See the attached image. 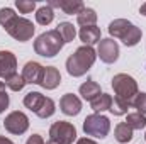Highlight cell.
Instances as JSON below:
<instances>
[{
    "label": "cell",
    "instance_id": "e0dca14e",
    "mask_svg": "<svg viewBox=\"0 0 146 144\" xmlns=\"http://www.w3.org/2000/svg\"><path fill=\"white\" fill-rule=\"evenodd\" d=\"M76 24L80 27H88V26H95L97 24V12L90 7H85L78 15H76Z\"/></svg>",
    "mask_w": 146,
    "mask_h": 144
},
{
    "label": "cell",
    "instance_id": "ba28073f",
    "mask_svg": "<svg viewBox=\"0 0 146 144\" xmlns=\"http://www.w3.org/2000/svg\"><path fill=\"white\" fill-rule=\"evenodd\" d=\"M97 56L100 58V61H104L107 65L115 63L117 58H119V44H117V41H114L112 37L100 39L99 48H97Z\"/></svg>",
    "mask_w": 146,
    "mask_h": 144
},
{
    "label": "cell",
    "instance_id": "7402d4cb",
    "mask_svg": "<svg viewBox=\"0 0 146 144\" xmlns=\"http://www.w3.org/2000/svg\"><path fill=\"white\" fill-rule=\"evenodd\" d=\"M126 124L133 129V131H141L146 127V115L139 114V112H131L126 117Z\"/></svg>",
    "mask_w": 146,
    "mask_h": 144
},
{
    "label": "cell",
    "instance_id": "f546056e",
    "mask_svg": "<svg viewBox=\"0 0 146 144\" xmlns=\"http://www.w3.org/2000/svg\"><path fill=\"white\" fill-rule=\"evenodd\" d=\"M133 107L136 108V112L146 115V93L145 92H139V93L136 95V98H134V102H133Z\"/></svg>",
    "mask_w": 146,
    "mask_h": 144
},
{
    "label": "cell",
    "instance_id": "cb8c5ba5",
    "mask_svg": "<svg viewBox=\"0 0 146 144\" xmlns=\"http://www.w3.org/2000/svg\"><path fill=\"white\" fill-rule=\"evenodd\" d=\"M3 83H5V87L7 88H10L12 92H21L27 83H26V80L22 78V75H19V73H15V75H12V76H9L7 80H3Z\"/></svg>",
    "mask_w": 146,
    "mask_h": 144
},
{
    "label": "cell",
    "instance_id": "83f0119b",
    "mask_svg": "<svg viewBox=\"0 0 146 144\" xmlns=\"http://www.w3.org/2000/svg\"><path fill=\"white\" fill-rule=\"evenodd\" d=\"M15 17H17V14L14 12V9H10V7H3V9H0V26H2V27L9 26L10 20L15 19Z\"/></svg>",
    "mask_w": 146,
    "mask_h": 144
},
{
    "label": "cell",
    "instance_id": "9c48e42d",
    "mask_svg": "<svg viewBox=\"0 0 146 144\" xmlns=\"http://www.w3.org/2000/svg\"><path fill=\"white\" fill-rule=\"evenodd\" d=\"M42 75H44V66L37 61H27L22 68V78L26 80V83L31 85H41Z\"/></svg>",
    "mask_w": 146,
    "mask_h": 144
},
{
    "label": "cell",
    "instance_id": "4fadbf2b",
    "mask_svg": "<svg viewBox=\"0 0 146 144\" xmlns=\"http://www.w3.org/2000/svg\"><path fill=\"white\" fill-rule=\"evenodd\" d=\"M61 83V75L58 71V68L54 66H44V75H42V81L41 87L46 90H54L58 88Z\"/></svg>",
    "mask_w": 146,
    "mask_h": 144
},
{
    "label": "cell",
    "instance_id": "ffe728a7",
    "mask_svg": "<svg viewBox=\"0 0 146 144\" xmlns=\"http://www.w3.org/2000/svg\"><path fill=\"white\" fill-rule=\"evenodd\" d=\"M60 9L66 14V15H78L83 9H85V5H83V2L82 0H60Z\"/></svg>",
    "mask_w": 146,
    "mask_h": 144
},
{
    "label": "cell",
    "instance_id": "30bf717a",
    "mask_svg": "<svg viewBox=\"0 0 146 144\" xmlns=\"http://www.w3.org/2000/svg\"><path fill=\"white\" fill-rule=\"evenodd\" d=\"M17 73V58L12 51H0V78L7 80Z\"/></svg>",
    "mask_w": 146,
    "mask_h": 144
},
{
    "label": "cell",
    "instance_id": "4316f807",
    "mask_svg": "<svg viewBox=\"0 0 146 144\" xmlns=\"http://www.w3.org/2000/svg\"><path fill=\"white\" fill-rule=\"evenodd\" d=\"M54 112H56V104H54V100H53V98H49V97H46V100H44L42 107H41V110L37 112L36 115L39 117V119H49Z\"/></svg>",
    "mask_w": 146,
    "mask_h": 144
},
{
    "label": "cell",
    "instance_id": "2e32d148",
    "mask_svg": "<svg viewBox=\"0 0 146 144\" xmlns=\"http://www.w3.org/2000/svg\"><path fill=\"white\" fill-rule=\"evenodd\" d=\"M44 100H46V97L42 93H39V92H29L24 97V105H26V108H29L31 112L37 114L41 110V107H42Z\"/></svg>",
    "mask_w": 146,
    "mask_h": 144
},
{
    "label": "cell",
    "instance_id": "3957f363",
    "mask_svg": "<svg viewBox=\"0 0 146 144\" xmlns=\"http://www.w3.org/2000/svg\"><path fill=\"white\" fill-rule=\"evenodd\" d=\"M110 85H112V88H114L115 98H121V100L127 102V104L133 107V102H134L136 95L139 93L138 81H136L131 75H127V73H117V75H114Z\"/></svg>",
    "mask_w": 146,
    "mask_h": 144
},
{
    "label": "cell",
    "instance_id": "8992f818",
    "mask_svg": "<svg viewBox=\"0 0 146 144\" xmlns=\"http://www.w3.org/2000/svg\"><path fill=\"white\" fill-rule=\"evenodd\" d=\"M49 139L60 144H73L76 141V129L72 122L58 120L49 127Z\"/></svg>",
    "mask_w": 146,
    "mask_h": 144
},
{
    "label": "cell",
    "instance_id": "ac0fdd59",
    "mask_svg": "<svg viewBox=\"0 0 146 144\" xmlns=\"http://www.w3.org/2000/svg\"><path fill=\"white\" fill-rule=\"evenodd\" d=\"M110 105H112V95H109V93H100L97 98H94L90 102V107L95 114H102V112L109 110Z\"/></svg>",
    "mask_w": 146,
    "mask_h": 144
},
{
    "label": "cell",
    "instance_id": "7a4b0ae2",
    "mask_svg": "<svg viewBox=\"0 0 146 144\" xmlns=\"http://www.w3.org/2000/svg\"><path fill=\"white\" fill-rule=\"evenodd\" d=\"M63 46H65V41L56 29L42 32L34 41V51H36V54L42 56V58H54L63 49Z\"/></svg>",
    "mask_w": 146,
    "mask_h": 144
},
{
    "label": "cell",
    "instance_id": "52a82bcc",
    "mask_svg": "<svg viewBox=\"0 0 146 144\" xmlns=\"http://www.w3.org/2000/svg\"><path fill=\"white\" fill-rule=\"evenodd\" d=\"M3 127H5L7 132H10L14 136H22L29 129V117L21 110H14L5 117Z\"/></svg>",
    "mask_w": 146,
    "mask_h": 144
},
{
    "label": "cell",
    "instance_id": "f1b7e54d",
    "mask_svg": "<svg viewBox=\"0 0 146 144\" xmlns=\"http://www.w3.org/2000/svg\"><path fill=\"white\" fill-rule=\"evenodd\" d=\"M15 7L19 9L21 14H31L36 9V2L34 0H15Z\"/></svg>",
    "mask_w": 146,
    "mask_h": 144
},
{
    "label": "cell",
    "instance_id": "5b68a950",
    "mask_svg": "<svg viewBox=\"0 0 146 144\" xmlns=\"http://www.w3.org/2000/svg\"><path fill=\"white\" fill-rule=\"evenodd\" d=\"M3 29L7 31L9 36L14 37V39L19 41V42H26V41L33 39L34 31H36L34 24H33L29 19H26V17H19V15H17L15 19H12L10 24L5 26Z\"/></svg>",
    "mask_w": 146,
    "mask_h": 144
},
{
    "label": "cell",
    "instance_id": "7c38bea8",
    "mask_svg": "<svg viewBox=\"0 0 146 144\" xmlns=\"http://www.w3.org/2000/svg\"><path fill=\"white\" fill-rule=\"evenodd\" d=\"M133 26L134 24L131 20H127V19H114L109 24V34L112 39H121L122 41Z\"/></svg>",
    "mask_w": 146,
    "mask_h": 144
},
{
    "label": "cell",
    "instance_id": "9a60e30c",
    "mask_svg": "<svg viewBox=\"0 0 146 144\" xmlns=\"http://www.w3.org/2000/svg\"><path fill=\"white\" fill-rule=\"evenodd\" d=\"M78 92H80L82 98L83 100H88V102H92L94 98H97L102 93L100 92V85L97 81H94V80H87L85 83H82L80 88H78Z\"/></svg>",
    "mask_w": 146,
    "mask_h": 144
},
{
    "label": "cell",
    "instance_id": "1f68e13d",
    "mask_svg": "<svg viewBox=\"0 0 146 144\" xmlns=\"http://www.w3.org/2000/svg\"><path fill=\"white\" fill-rule=\"evenodd\" d=\"M26 144H46V143H44L42 136H39V134H33V136H29V137H27Z\"/></svg>",
    "mask_w": 146,
    "mask_h": 144
},
{
    "label": "cell",
    "instance_id": "277c9868",
    "mask_svg": "<svg viewBox=\"0 0 146 144\" xmlns=\"http://www.w3.org/2000/svg\"><path fill=\"white\" fill-rule=\"evenodd\" d=\"M83 132L87 136H94L97 139H104L110 132V120L109 117L102 114H90L83 120Z\"/></svg>",
    "mask_w": 146,
    "mask_h": 144
},
{
    "label": "cell",
    "instance_id": "d6a6232c",
    "mask_svg": "<svg viewBox=\"0 0 146 144\" xmlns=\"http://www.w3.org/2000/svg\"><path fill=\"white\" fill-rule=\"evenodd\" d=\"M75 144H97V143L94 139H90V137H80V139H76Z\"/></svg>",
    "mask_w": 146,
    "mask_h": 144
},
{
    "label": "cell",
    "instance_id": "836d02e7",
    "mask_svg": "<svg viewBox=\"0 0 146 144\" xmlns=\"http://www.w3.org/2000/svg\"><path fill=\"white\" fill-rule=\"evenodd\" d=\"M0 144H15V143H12L9 137H5V136H0Z\"/></svg>",
    "mask_w": 146,
    "mask_h": 144
},
{
    "label": "cell",
    "instance_id": "d6986e66",
    "mask_svg": "<svg viewBox=\"0 0 146 144\" xmlns=\"http://www.w3.org/2000/svg\"><path fill=\"white\" fill-rule=\"evenodd\" d=\"M133 129L126 124V122H119L114 129V136H115V141L121 144H127L133 139Z\"/></svg>",
    "mask_w": 146,
    "mask_h": 144
},
{
    "label": "cell",
    "instance_id": "6da1fadb",
    "mask_svg": "<svg viewBox=\"0 0 146 144\" xmlns=\"http://www.w3.org/2000/svg\"><path fill=\"white\" fill-rule=\"evenodd\" d=\"M97 59V51L92 46H80L66 59V71L73 78H80L88 71Z\"/></svg>",
    "mask_w": 146,
    "mask_h": 144
},
{
    "label": "cell",
    "instance_id": "e575fe53",
    "mask_svg": "<svg viewBox=\"0 0 146 144\" xmlns=\"http://www.w3.org/2000/svg\"><path fill=\"white\" fill-rule=\"evenodd\" d=\"M139 14L146 17V2H145V3H141V7H139Z\"/></svg>",
    "mask_w": 146,
    "mask_h": 144
},
{
    "label": "cell",
    "instance_id": "5bb4252c",
    "mask_svg": "<svg viewBox=\"0 0 146 144\" xmlns=\"http://www.w3.org/2000/svg\"><path fill=\"white\" fill-rule=\"evenodd\" d=\"M78 36H80V41L83 42V46H94V44L100 42L102 32H100V27L88 26V27H80Z\"/></svg>",
    "mask_w": 146,
    "mask_h": 144
},
{
    "label": "cell",
    "instance_id": "44dd1931",
    "mask_svg": "<svg viewBox=\"0 0 146 144\" xmlns=\"http://www.w3.org/2000/svg\"><path fill=\"white\" fill-rule=\"evenodd\" d=\"M54 19V10L49 5H42L36 10V22L39 26H49Z\"/></svg>",
    "mask_w": 146,
    "mask_h": 144
},
{
    "label": "cell",
    "instance_id": "8d00e7d4",
    "mask_svg": "<svg viewBox=\"0 0 146 144\" xmlns=\"http://www.w3.org/2000/svg\"><path fill=\"white\" fill-rule=\"evenodd\" d=\"M145 139H146V134H145Z\"/></svg>",
    "mask_w": 146,
    "mask_h": 144
},
{
    "label": "cell",
    "instance_id": "4dcf8cb0",
    "mask_svg": "<svg viewBox=\"0 0 146 144\" xmlns=\"http://www.w3.org/2000/svg\"><path fill=\"white\" fill-rule=\"evenodd\" d=\"M5 83L0 81V114H3L7 108H9V104H10V98H9V93L5 90Z\"/></svg>",
    "mask_w": 146,
    "mask_h": 144
},
{
    "label": "cell",
    "instance_id": "603a6c76",
    "mask_svg": "<svg viewBox=\"0 0 146 144\" xmlns=\"http://www.w3.org/2000/svg\"><path fill=\"white\" fill-rule=\"evenodd\" d=\"M56 31L60 32V36L63 37L65 44L66 42H72L73 39H75V36H76V31H75L72 22H60L58 27H56Z\"/></svg>",
    "mask_w": 146,
    "mask_h": 144
},
{
    "label": "cell",
    "instance_id": "8fae6325",
    "mask_svg": "<svg viewBox=\"0 0 146 144\" xmlns=\"http://www.w3.org/2000/svg\"><path fill=\"white\" fill-rule=\"evenodd\" d=\"M60 108L65 115L75 117L82 112V100L75 95V93H65L60 98Z\"/></svg>",
    "mask_w": 146,
    "mask_h": 144
},
{
    "label": "cell",
    "instance_id": "d4e9b609",
    "mask_svg": "<svg viewBox=\"0 0 146 144\" xmlns=\"http://www.w3.org/2000/svg\"><path fill=\"white\" fill-rule=\"evenodd\" d=\"M141 37H143L141 29H139L138 26H133V27L129 29V32L126 34V37L122 39V42H124V46H127V48H133V46H136V44L141 41Z\"/></svg>",
    "mask_w": 146,
    "mask_h": 144
},
{
    "label": "cell",
    "instance_id": "d590c367",
    "mask_svg": "<svg viewBox=\"0 0 146 144\" xmlns=\"http://www.w3.org/2000/svg\"><path fill=\"white\" fill-rule=\"evenodd\" d=\"M46 144H60V143H56V141H51V139H49V141H48Z\"/></svg>",
    "mask_w": 146,
    "mask_h": 144
},
{
    "label": "cell",
    "instance_id": "484cf974",
    "mask_svg": "<svg viewBox=\"0 0 146 144\" xmlns=\"http://www.w3.org/2000/svg\"><path fill=\"white\" fill-rule=\"evenodd\" d=\"M129 104L127 102H124V100H121V98H115V97H112V105H110L109 112L112 115H127V110H129Z\"/></svg>",
    "mask_w": 146,
    "mask_h": 144
}]
</instances>
